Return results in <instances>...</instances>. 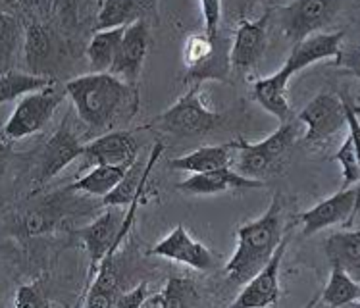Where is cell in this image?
<instances>
[{"label":"cell","instance_id":"cell-8","mask_svg":"<svg viewBox=\"0 0 360 308\" xmlns=\"http://www.w3.org/2000/svg\"><path fill=\"white\" fill-rule=\"evenodd\" d=\"M148 255L174 260L177 264L189 266L199 271H210L216 268L212 250L202 243L195 241L184 226H176L162 241L156 243L153 249H148Z\"/></svg>","mask_w":360,"mask_h":308},{"label":"cell","instance_id":"cell-27","mask_svg":"<svg viewBox=\"0 0 360 308\" xmlns=\"http://www.w3.org/2000/svg\"><path fill=\"white\" fill-rule=\"evenodd\" d=\"M333 160L341 166V174H343V187L341 189H351L356 185L360 187V164L351 135H347L343 145L338 148V153L333 156Z\"/></svg>","mask_w":360,"mask_h":308},{"label":"cell","instance_id":"cell-30","mask_svg":"<svg viewBox=\"0 0 360 308\" xmlns=\"http://www.w3.org/2000/svg\"><path fill=\"white\" fill-rule=\"evenodd\" d=\"M14 308H51L49 297L37 283L20 285L14 297Z\"/></svg>","mask_w":360,"mask_h":308},{"label":"cell","instance_id":"cell-26","mask_svg":"<svg viewBox=\"0 0 360 308\" xmlns=\"http://www.w3.org/2000/svg\"><path fill=\"white\" fill-rule=\"evenodd\" d=\"M218 41H220V37L210 39L206 37L205 33L189 35V37L185 39L184 64L187 68V72L197 70V68L202 66L205 62L212 58V54L216 52V46H218Z\"/></svg>","mask_w":360,"mask_h":308},{"label":"cell","instance_id":"cell-9","mask_svg":"<svg viewBox=\"0 0 360 308\" xmlns=\"http://www.w3.org/2000/svg\"><path fill=\"white\" fill-rule=\"evenodd\" d=\"M289 235L283 237L280 249L264 270L258 271L247 285H243L241 293L237 295L228 308H270L280 301V266L285 257Z\"/></svg>","mask_w":360,"mask_h":308},{"label":"cell","instance_id":"cell-20","mask_svg":"<svg viewBox=\"0 0 360 308\" xmlns=\"http://www.w3.org/2000/svg\"><path fill=\"white\" fill-rule=\"evenodd\" d=\"M133 166V164H131ZM129 166V168H131ZM125 166H95L87 172L85 176L79 177L77 181L68 185L64 191L66 193H87L91 197H108L127 174Z\"/></svg>","mask_w":360,"mask_h":308},{"label":"cell","instance_id":"cell-23","mask_svg":"<svg viewBox=\"0 0 360 308\" xmlns=\"http://www.w3.org/2000/svg\"><path fill=\"white\" fill-rule=\"evenodd\" d=\"M320 301L328 308H345L360 301V283L349 274L331 268L330 279L320 293Z\"/></svg>","mask_w":360,"mask_h":308},{"label":"cell","instance_id":"cell-7","mask_svg":"<svg viewBox=\"0 0 360 308\" xmlns=\"http://www.w3.org/2000/svg\"><path fill=\"white\" fill-rule=\"evenodd\" d=\"M360 208V187L341 189L333 193L331 197L320 200L316 206H312L307 212L299 214V222L302 224L304 237H312L318 231L345 224L353 220V216Z\"/></svg>","mask_w":360,"mask_h":308},{"label":"cell","instance_id":"cell-2","mask_svg":"<svg viewBox=\"0 0 360 308\" xmlns=\"http://www.w3.org/2000/svg\"><path fill=\"white\" fill-rule=\"evenodd\" d=\"M283 233V200L276 193L258 220L243 224L237 229V249L226 264L229 283L247 285L258 271L264 270L280 249Z\"/></svg>","mask_w":360,"mask_h":308},{"label":"cell","instance_id":"cell-33","mask_svg":"<svg viewBox=\"0 0 360 308\" xmlns=\"http://www.w3.org/2000/svg\"><path fill=\"white\" fill-rule=\"evenodd\" d=\"M335 66L343 72V74H351L354 77H360V49L356 46H343L341 56L335 60Z\"/></svg>","mask_w":360,"mask_h":308},{"label":"cell","instance_id":"cell-19","mask_svg":"<svg viewBox=\"0 0 360 308\" xmlns=\"http://www.w3.org/2000/svg\"><path fill=\"white\" fill-rule=\"evenodd\" d=\"M147 2H135V0H108L98 4L96 12L95 31L125 30L131 23L143 20L141 15L147 10Z\"/></svg>","mask_w":360,"mask_h":308},{"label":"cell","instance_id":"cell-3","mask_svg":"<svg viewBox=\"0 0 360 308\" xmlns=\"http://www.w3.org/2000/svg\"><path fill=\"white\" fill-rule=\"evenodd\" d=\"M160 129L181 137L206 135L221 124V114L210 110L200 98V85H193L176 104L153 120Z\"/></svg>","mask_w":360,"mask_h":308},{"label":"cell","instance_id":"cell-22","mask_svg":"<svg viewBox=\"0 0 360 308\" xmlns=\"http://www.w3.org/2000/svg\"><path fill=\"white\" fill-rule=\"evenodd\" d=\"M52 85H56L54 77L27 74V72H20V70H6V72H2V77H0V103H12L15 98L41 93Z\"/></svg>","mask_w":360,"mask_h":308},{"label":"cell","instance_id":"cell-29","mask_svg":"<svg viewBox=\"0 0 360 308\" xmlns=\"http://www.w3.org/2000/svg\"><path fill=\"white\" fill-rule=\"evenodd\" d=\"M18 22L10 14H0V49H2V72L8 70V60L18 43Z\"/></svg>","mask_w":360,"mask_h":308},{"label":"cell","instance_id":"cell-15","mask_svg":"<svg viewBox=\"0 0 360 308\" xmlns=\"http://www.w3.org/2000/svg\"><path fill=\"white\" fill-rule=\"evenodd\" d=\"M266 181H255L249 177L237 174L236 169L221 168L208 172V174H197L177 184V189L187 195H220L226 191H241V189H262Z\"/></svg>","mask_w":360,"mask_h":308},{"label":"cell","instance_id":"cell-28","mask_svg":"<svg viewBox=\"0 0 360 308\" xmlns=\"http://www.w3.org/2000/svg\"><path fill=\"white\" fill-rule=\"evenodd\" d=\"M56 212L52 208H35L25 212L22 218V229L25 235H41L46 233L49 229H52L54 222H56Z\"/></svg>","mask_w":360,"mask_h":308},{"label":"cell","instance_id":"cell-1","mask_svg":"<svg viewBox=\"0 0 360 308\" xmlns=\"http://www.w3.org/2000/svg\"><path fill=\"white\" fill-rule=\"evenodd\" d=\"M64 91L81 122L95 131L114 125L120 117H131L125 110L135 112L139 106L137 85H129L114 74L79 75L68 81Z\"/></svg>","mask_w":360,"mask_h":308},{"label":"cell","instance_id":"cell-10","mask_svg":"<svg viewBox=\"0 0 360 308\" xmlns=\"http://www.w3.org/2000/svg\"><path fill=\"white\" fill-rule=\"evenodd\" d=\"M270 12L255 22H241L236 31V37L231 43V68L233 72L245 74L257 66L264 56L268 44V22Z\"/></svg>","mask_w":360,"mask_h":308},{"label":"cell","instance_id":"cell-5","mask_svg":"<svg viewBox=\"0 0 360 308\" xmlns=\"http://www.w3.org/2000/svg\"><path fill=\"white\" fill-rule=\"evenodd\" d=\"M341 8L333 0H297L276 8L280 30L291 43L299 44L314 33H320L335 18Z\"/></svg>","mask_w":360,"mask_h":308},{"label":"cell","instance_id":"cell-34","mask_svg":"<svg viewBox=\"0 0 360 308\" xmlns=\"http://www.w3.org/2000/svg\"><path fill=\"white\" fill-rule=\"evenodd\" d=\"M118 297H120V293L98 291V289H93V287H91V283H89L87 299H85V307L83 308H116Z\"/></svg>","mask_w":360,"mask_h":308},{"label":"cell","instance_id":"cell-21","mask_svg":"<svg viewBox=\"0 0 360 308\" xmlns=\"http://www.w3.org/2000/svg\"><path fill=\"white\" fill-rule=\"evenodd\" d=\"M125 30L98 31L87 46V58L91 74H110L118 58L120 44L124 41Z\"/></svg>","mask_w":360,"mask_h":308},{"label":"cell","instance_id":"cell-16","mask_svg":"<svg viewBox=\"0 0 360 308\" xmlns=\"http://www.w3.org/2000/svg\"><path fill=\"white\" fill-rule=\"evenodd\" d=\"M291 77L293 75L289 74L285 68H281L280 72L268 77H260L252 85V95L257 98V103L274 117H278L280 124H287L297 117L287 101V85Z\"/></svg>","mask_w":360,"mask_h":308},{"label":"cell","instance_id":"cell-4","mask_svg":"<svg viewBox=\"0 0 360 308\" xmlns=\"http://www.w3.org/2000/svg\"><path fill=\"white\" fill-rule=\"evenodd\" d=\"M66 96V91H60L56 85L44 89L41 93L23 96L22 101L15 104L14 112L4 124V129H2L4 139L20 141L41 131L44 125L51 122V117L54 116L60 104L64 103Z\"/></svg>","mask_w":360,"mask_h":308},{"label":"cell","instance_id":"cell-32","mask_svg":"<svg viewBox=\"0 0 360 308\" xmlns=\"http://www.w3.org/2000/svg\"><path fill=\"white\" fill-rule=\"evenodd\" d=\"M148 299V285L147 281H141L139 285H135L125 293H120L116 308H143Z\"/></svg>","mask_w":360,"mask_h":308},{"label":"cell","instance_id":"cell-36","mask_svg":"<svg viewBox=\"0 0 360 308\" xmlns=\"http://www.w3.org/2000/svg\"><path fill=\"white\" fill-rule=\"evenodd\" d=\"M316 302H318V299H314V301H310V304L307 308H312V307H314V304H316Z\"/></svg>","mask_w":360,"mask_h":308},{"label":"cell","instance_id":"cell-6","mask_svg":"<svg viewBox=\"0 0 360 308\" xmlns=\"http://www.w3.org/2000/svg\"><path fill=\"white\" fill-rule=\"evenodd\" d=\"M297 117L302 125H307V133L302 137L307 145H322L347 127L343 98L331 91H320Z\"/></svg>","mask_w":360,"mask_h":308},{"label":"cell","instance_id":"cell-17","mask_svg":"<svg viewBox=\"0 0 360 308\" xmlns=\"http://www.w3.org/2000/svg\"><path fill=\"white\" fill-rule=\"evenodd\" d=\"M323 252L331 268L343 270L360 283V229L331 233L326 239Z\"/></svg>","mask_w":360,"mask_h":308},{"label":"cell","instance_id":"cell-25","mask_svg":"<svg viewBox=\"0 0 360 308\" xmlns=\"http://www.w3.org/2000/svg\"><path fill=\"white\" fill-rule=\"evenodd\" d=\"M52 51L51 35L41 23H31L25 31V56L31 68H39L49 60Z\"/></svg>","mask_w":360,"mask_h":308},{"label":"cell","instance_id":"cell-31","mask_svg":"<svg viewBox=\"0 0 360 308\" xmlns=\"http://www.w3.org/2000/svg\"><path fill=\"white\" fill-rule=\"evenodd\" d=\"M200 12L205 18V35L210 39L218 37V27L221 20V2L218 0H205L200 2Z\"/></svg>","mask_w":360,"mask_h":308},{"label":"cell","instance_id":"cell-24","mask_svg":"<svg viewBox=\"0 0 360 308\" xmlns=\"http://www.w3.org/2000/svg\"><path fill=\"white\" fill-rule=\"evenodd\" d=\"M199 301V293L189 278L174 276L166 281L160 293L155 297L158 308H195Z\"/></svg>","mask_w":360,"mask_h":308},{"label":"cell","instance_id":"cell-13","mask_svg":"<svg viewBox=\"0 0 360 308\" xmlns=\"http://www.w3.org/2000/svg\"><path fill=\"white\" fill-rule=\"evenodd\" d=\"M148 51V27L145 20L131 23L125 27L124 41L120 44L118 58L112 68L110 74H114L120 79H124L129 85H135L139 79L143 62L147 58Z\"/></svg>","mask_w":360,"mask_h":308},{"label":"cell","instance_id":"cell-35","mask_svg":"<svg viewBox=\"0 0 360 308\" xmlns=\"http://www.w3.org/2000/svg\"><path fill=\"white\" fill-rule=\"evenodd\" d=\"M87 291H89V283L87 287H85V291H83V295H81L79 299H77V302H75L74 308H83L85 307V299H87Z\"/></svg>","mask_w":360,"mask_h":308},{"label":"cell","instance_id":"cell-14","mask_svg":"<svg viewBox=\"0 0 360 308\" xmlns=\"http://www.w3.org/2000/svg\"><path fill=\"white\" fill-rule=\"evenodd\" d=\"M83 153H85V145L70 129L66 117L62 127L44 145L41 166H39V179L49 181L54 176H58L60 172L70 166L75 158L83 156Z\"/></svg>","mask_w":360,"mask_h":308},{"label":"cell","instance_id":"cell-18","mask_svg":"<svg viewBox=\"0 0 360 308\" xmlns=\"http://www.w3.org/2000/svg\"><path fill=\"white\" fill-rule=\"evenodd\" d=\"M233 150L229 145H218V147H200L185 156H177L168 162V166L176 172H187L191 176L197 174H208L214 169L231 168L233 162Z\"/></svg>","mask_w":360,"mask_h":308},{"label":"cell","instance_id":"cell-37","mask_svg":"<svg viewBox=\"0 0 360 308\" xmlns=\"http://www.w3.org/2000/svg\"><path fill=\"white\" fill-rule=\"evenodd\" d=\"M359 49H360V46H359Z\"/></svg>","mask_w":360,"mask_h":308},{"label":"cell","instance_id":"cell-11","mask_svg":"<svg viewBox=\"0 0 360 308\" xmlns=\"http://www.w3.org/2000/svg\"><path fill=\"white\" fill-rule=\"evenodd\" d=\"M139 145L129 131H110L85 143V160L95 166H125L137 160Z\"/></svg>","mask_w":360,"mask_h":308},{"label":"cell","instance_id":"cell-12","mask_svg":"<svg viewBox=\"0 0 360 308\" xmlns=\"http://www.w3.org/2000/svg\"><path fill=\"white\" fill-rule=\"evenodd\" d=\"M343 39L345 33L343 31H335V33H314L299 44H295L293 51L289 54V58L285 60V64L281 68H285L291 75L299 74L304 68L312 66L316 62H323V60H338L343 51Z\"/></svg>","mask_w":360,"mask_h":308}]
</instances>
